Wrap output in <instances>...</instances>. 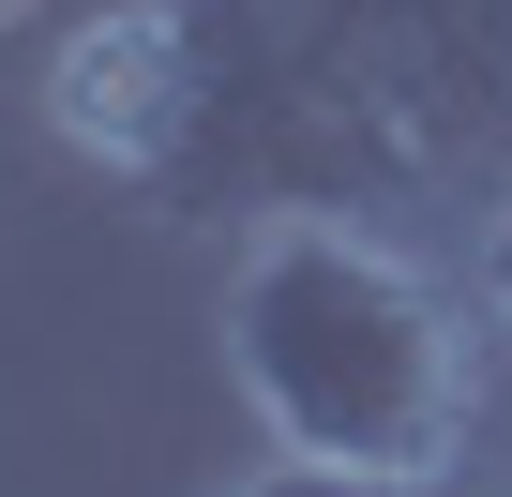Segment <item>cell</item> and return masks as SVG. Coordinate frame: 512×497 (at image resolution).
<instances>
[{
  "mask_svg": "<svg viewBox=\"0 0 512 497\" xmlns=\"http://www.w3.org/2000/svg\"><path fill=\"white\" fill-rule=\"evenodd\" d=\"M226 497H467V467H332V452H272Z\"/></svg>",
  "mask_w": 512,
  "mask_h": 497,
  "instance_id": "4",
  "label": "cell"
},
{
  "mask_svg": "<svg viewBox=\"0 0 512 497\" xmlns=\"http://www.w3.org/2000/svg\"><path fill=\"white\" fill-rule=\"evenodd\" d=\"M46 136L121 181H166L196 151V16L181 0H91L46 46Z\"/></svg>",
  "mask_w": 512,
  "mask_h": 497,
  "instance_id": "3",
  "label": "cell"
},
{
  "mask_svg": "<svg viewBox=\"0 0 512 497\" xmlns=\"http://www.w3.org/2000/svg\"><path fill=\"white\" fill-rule=\"evenodd\" d=\"M196 16V151L181 196L256 211H407L512 136L497 0H181Z\"/></svg>",
  "mask_w": 512,
  "mask_h": 497,
  "instance_id": "1",
  "label": "cell"
},
{
  "mask_svg": "<svg viewBox=\"0 0 512 497\" xmlns=\"http://www.w3.org/2000/svg\"><path fill=\"white\" fill-rule=\"evenodd\" d=\"M482 302H497V317H512V211H497V226H482Z\"/></svg>",
  "mask_w": 512,
  "mask_h": 497,
  "instance_id": "5",
  "label": "cell"
},
{
  "mask_svg": "<svg viewBox=\"0 0 512 497\" xmlns=\"http://www.w3.org/2000/svg\"><path fill=\"white\" fill-rule=\"evenodd\" d=\"M226 377L272 422V452H332V467H467V422H482L467 302L362 211H272L241 241Z\"/></svg>",
  "mask_w": 512,
  "mask_h": 497,
  "instance_id": "2",
  "label": "cell"
}]
</instances>
